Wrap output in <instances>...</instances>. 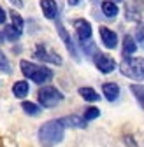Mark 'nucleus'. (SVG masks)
I'll use <instances>...</instances> for the list:
<instances>
[{"label":"nucleus","instance_id":"nucleus-13","mask_svg":"<svg viewBox=\"0 0 144 147\" xmlns=\"http://www.w3.org/2000/svg\"><path fill=\"white\" fill-rule=\"evenodd\" d=\"M28 93H30V86L26 81H18L12 84V95L16 98H25Z\"/></svg>","mask_w":144,"mask_h":147},{"label":"nucleus","instance_id":"nucleus-24","mask_svg":"<svg viewBox=\"0 0 144 147\" xmlns=\"http://www.w3.org/2000/svg\"><path fill=\"white\" fill-rule=\"evenodd\" d=\"M5 20H7V14H5V11H4L2 7H0V25H4Z\"/></svg>","mask_w":144,"mask_h":147},{"label":"nucleus","instance_id":"nucleus-2","mask_svg":"<svg viewBox=\"0 0 144 147\" xmlns=\"http://www.w3.org/2000/svg\"><path fill=\"white\" fill-rule=\"evenodd\" d=\"M21 67V72H23V76L28 77L30 81H33L35 84H46L53 79V70L44 67V65H37V63H32L28 60H21L20 63Z\"/></svg>","mask_w":144,"mask_h":147},{"label":"nucleus","instance_id":"nucleus-5","mask_svg":"<svg viewBox=\"0 0 144 147\" xmlns=\"http://www.w3.org/2000/svg\"><path fill=\"white\" fill-rule=\"evenodd\" d=\"M33 54H35V58L41 60L42 63H51V65H58V67L63 63V60H62L60 54H56L53 49H49L44 44H39L37 47H35V53Z\"/></svg>","mask_w":144,"mask_h":147},{"label":"nucleus","instance_id":"nucleus-3","mask_svg":"<svg viewBox=\"0 0 144 147\" xmlns=\"http://www.w3.org/2000/svg\"><path fill=\"white\" fill-rule=\"evenodd\" d=\"M120 70L123 76H127L134 81H142V76H144V70H142V58H132V56H125L121 65H120Z\"/></svg>","mask_w":144,"mask_h":147},{"label":"nucleus","instance_id":"nucleus-25","mask_svg":"<svg viewBox=\"0 0 144 147\" xmlns=\"http://www.w3.org/2000/svg\"><path fill=\"white\" fill-rule=\"evenodd\" d=\"M9 2H11L12 5H16V7H21V5H23V0H9Z\"/></svg>","mask_w":144,"mask_h":147},{"label":"nucleus","instance_id":"nucleus-14","mask_svg":"<svg viewBox=\"0 0 144 147\" xmlns=\"http://www.w3.org/2000/svg\"><path fill=\"white\" fill-rule=\"evenodd\" d=\"M77 93H79V96H81L83 100H86V102H98V98H100V95L97 93L93 88H90V86H83V88H79V89H77Z\"/></svg>","mask_w":144,"mask_h":147},{"label":"nucleus","instance_id":"nucleus-26","mask_svg":"<svg viewBox=\"0 0 144 147\" xmlns=\"http://www.w3.org/2000/svg\"><path fill=\"white\" fill-rule=\"evenodd\" d=\"M67 4H69V5H79L81 0H67Z\"/></svg>","mask_w":144,"mask_h":147},{"label":"nucleus","instance_id":"nucleus-8","mask_svg":"<svg viewBox=\"0 0 144 147\" xmlns=\"http://www.w3.org/2000/svg\"><path fill=\"white\" fill-rule=\"evenodd\" d=\"M74 28H76V35L81 42L84 40H92V25H90L86 20L79 18V20L74 21Z\"/></svg>","mask_w":144,"mask_h":147},{"label":"nucleus","instance_id":"nucleus-22","mask_svg":"<svg viewBox=\"0 0 144 147\" xmlns=\"http://www.w3.org/2000/svg\"><path fill=\"white\" fill-rule=\"evenodd\" d=\"M11 20H12V25H14V26H18V28H21V30H23V26H25V20L20 16V12L11 11Z\"/></svg>","mask_w":144,"mask_h":147},{"label":"nucleus","instance_id":"nucleus-19","mask_svg":"<svg viewBox=\"0 0 144 147\" xmlns=\"http://www.w3.org/2000/svg\"><path fill=\"white\" fill-rule=\"evenodd\" d=\"M100 116V110L97 109V107H88L86 110H84V116H83V119L88 123V121H93V119H97Z\"/></svg>","mask_w":144,"mask_h":147},{"label":"nucleus","instance_id":"nucleus-12","mask_svg":"<svg viewBox=\"0 0 144 147\" xmlns=\"http://www.w3.org/2000/svg\"><path fill=\"white\" fill-rule=\"evenodd\" d=\"M100 9H102L104 16H105V18H111V20L120 14V9H118L116 2H113V0H104L102 5H100Z\"/></svg>","mask_w":144,"mask_h":147},{"label":"nucleus","instance_id":"nucleus-1","mask_svg":"<svg viewBox=\"0 0 144 147\" xmlns=\"http://www.w3.org/2000/svg\"><path fill=\"white\" fill-rule=\"evenodd\" d=\"M63 133L65 128L60 119L48 121L39 128V142L42 144V147H55L63 140Z\"/></svg>","mask_w":144,"mask_h":147},{"label":"nucleus","instance_id":"nucleus-7","mask_svg":"<svg viewBox=\"0 0 144 147\" xmlns=\"http://www.w3.org/2000/svg\"><path fill=\"white\" fill-rule=\"evenodd\" d=\"M56 32H58V35H60V39H62V42L65 44V47H67V51L72 54V58L74 60H79V54H77V47H76V44H74V40H72V37H70V33L65 30V26L62 25V21H56Z\"/></svg>","mask_w":144,"mask_h":147},{"label":"nucleus","instance_id":"nucleus-18","mask_svg":"<svg viewBox=\"0 0 144 147\" xmlns=\"http://www.w3.org/2000/svg\"><path fill=\"white\" fill-rule=\"evenodd\" d=\"M21 109H23V112L28 114V116H39L41 114V107L35 105L33 102H23L21 103Z\"/></svg>","mask_w":144,"mask_h":147},{"label":"nucleus","instance_id":"nucleus-6","mask_svg":"<svg viewBox=\"0 0 144 147\" xmlns=\"http://www.w3.org/2000/svg\"><path fill=\"white\" fill-rule=\"evenodd\" d=\"M93 61H95V67L102 72V74H111L114 68H116V61L113 56H109V54L105 53H95L93 54Z\"/></svg>","mask_w":144,"mask_h":147},{"label":"nucleus","instance_id":"nucleus-20","mask_svg":"<svg viewBox=\"0 0 144 147\" xmlns=\"http://www.w3.org/2000/svg\"><path fill=\"white\" fill-rule=\"evenodd\" d=\"M130 89H132V93H134V96H135L137 103L142 107V103H144V98H142V84H132V86H130Z\"/></svg>","mask_w":144,"mask_h":147},{"label":"nucleus","instance_id":"nucleus-9","mask_svg":"<svg viewBox=\"0 0 144 147\" xmlns=\"http://www.w3.org/2000/svg\"><path fill=\"white\" fill-rule=\"evenodd\" d=\"M100 39H102V44L107 47V49H114L118 46V35L116 32H113L111 28L107 26H100Z\"/></svg>","mask_w":144,"mask_h":147},{"label":"nucleus","instance_id":"nucleus-17","mask_svg":"<svg viewBox=\"0 0 144 147\" xmlns=\"http://www.w3.org/2000/svg\"><path fill=\"white\" fill-rule=\"evenodd\" d=\"M21 33H23V30L18 28V26H14V25H7L5 30H4V37H5L7 40H11V42L18 40L21 37Z\"/></svg>","mask_w":144,"mask_h":147},{"label":"nucleus","instance_id":"nucleus-23","mask_svg":"<svg viewBox=\"0 0 144 147\" xmlns=\"http://www.w3.org/2000/svg\"><path fill=\"white\" fill-rule=\"evenodd\" d=\"M134 40H137L142 46V26H137V30H135V39Z\"/></svg>","mask_w":144,"mask_h":147},{"label":"nucleus","instance_id":"nucleus-11","mask_svg":"<svg viewBox=\"0 0 144 147\" xmlns=\"http://www.w3.org/2000/svg\"><path fill=\"white\" fill-rule=\"evenodd\" d=\"M102 93L107 102H116L120 96V86L116 82H104L102 84Z\"/></svg>","mask_w":144,"mask_h":147},{"label":"nucleus","instance_id":"nucleus-21","mask_svg":"<svg viewBox=\"0 0 144 147\" xmlns=\"http://www.w3.org/2000/svg\"><path fill=\"white\" fill-rule=\"evenodd\" d=\"M0 72L2 74H11V65H9V60L7 56L0 51Z\"/></svg>","mask_w":144,"mask_h":147},{"label":"nucleus","instance_id":"nucleus-4","mask_svg":"<svg viewBox=\"0 0 144 147\" xmlns=\"http://www.w3.org/2000/svg\"><path fill=\"white\" fill-rule=\"evenodd\" d=\"M37 98H39V103L44 109H53L63 100V95H62L60 89L53 88V86H42L37 93Z\"/></svg>","mask_w":144,"mask_h":147},{"label":"nucleus","instance_id":"nucleus-16","mask_svg":"<svg viewBox=\"0 0 144 147\" xmlns=\"http://www.w3.org/2000/svg\"><path fill=\"white\" fill-rule=\"evenodd\" d=\"M135 51H137V42L134 40V37L125 35V39H123V56H132Z\"/></svg>","mask_w":144,"mask_h":147},{"label":"nucleus","instance_id":"nucleus-10","mask_svg":"<svg viewBox=\"0 0 144 147\" xmlns=\"http://www.w3.org/2000/svg\"><path fill=\"white\" fill-rule=\"evenodd\" d=\"M41 9L42 14L48 20H56L58 18V4L56 0H41Z\"/></svg>","mask_w":144,"mask_h":147},{"label":"nucleus","instance_id":"nucleus-15","mask_svg":"<svg viewBox=\"0 0 144 147\" xmlns=\"http://www.w3.org/2000/svg\"><path fill=\"white\" fill-rule=\"evenodd\" d=\"M60 121H62L63 128H84V124H86V121L77 116H67V117H62Z\"/></svg>","mask_w":144,"mask_h":147}]
</instances>
